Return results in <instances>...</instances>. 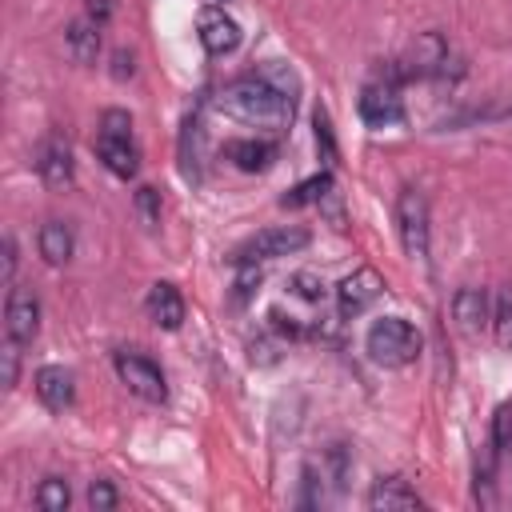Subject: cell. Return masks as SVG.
Returning a JSON list of instances; mask_svg holds the SVG:
<instances>
[{
    "instance_id": "cell-36",
    "label": "cell",
    "mask_w": 512,
    "mask_h": 512,
    "mask_svg": "<svg viewBox=\"0 0 512 512\" xmlns=\"http://www.w3.org/2000/svg\"><path fill=\"white\" fill-rule=\"evenodd\" d=\"M84 8H88L84 16H88V20H96V24H108V16L116 12V4H112V0H88Z\"/></svg>"
},
{
    "instance_id": "cell-26",
    "label": "cell",
    "mask_w": 512,
    "mask_h": 512,
    "mask_svg": "<svg viewBox=\"0 0 512 512\" xmlns=\"http://www.w3.org/2000/svg\"><path fill=\"white\" fill-rule=\"evenodd\" d=\"M20 348H24V344H16V340H8V336H4V344H0V384H4V392H12L16 380H20Z\"/></svg>"
},
{
    "instance_id": "cell-32",
    "label": "cell",
    "mask_w": 512,
    "mask_h": 512,
    "mask_svg": "<svg viewBox=\"0 0 512 512\" xmlns=\"http://www.w3.org/2000/svg\"><path fill=\"white\" fill-rule=\"evenodd\" d=\"M136 212H140L144 228H156L160 224V192L156 188H140L136 192Z\"/></svg>"
},
{
    "instance_id": "cell-10",
    "label": "cell",
    "mask_w": 512,
    "mask_h": 512,
    "mask_svg": "<svg viewBox=\"0 0 512 512\" xmlns=\"http://www.w3.org/2000/svg\"><path fill=\"white\" fill-rule=\"evenodd\" d=\"M196 36H200V44H204L208 56H232V52L240 48V40H244L240 24H236L224 8H216V4L200 8V16H196Z\"/></svg>"
},
{
    "instance_id": "cell-17",
    "label": "cell",
    "mask_w": 512,
    "mask_h": 512,
    "mask_svg": "<svg viewBox=\"0 0 512 512\" xmlns=\"http://www.w3.org/2000/svg\"><path fill=\"white\" fill-rule=\"evenodd\" d=\"M224 160H232L240 172H264L276 160V144L256 140V136H232L224 140Z\"/></svg>"
},
{
    "instance_id": "cell-1",
    "label": "cell",
    "mask_w": 512,
    "mask_h": 512,
    "mask_svg": "<svg viewBox=\"0 0 512 512\" xmlns=\"http://www.w3.org/2000/svg\"><path fill=\"white\" fill-rule=\"evenodd\" d=\"M212 104L228 120L248 124V128H264V132H284L292 124V112H296V96L280 92L276 84H268L256 72L232 80L228 88H220V96Z\"/></svg>"
},
{
    "instance_id": "cell-31",
    "label": "cell",
    "mask_w": 512,
    "mask_h": 512,
    "mask_svg": "<svg viewBox=\"0 0 512 512\" xmlns=\"http://www.w3.org/2000/svg\"><path fill=\"white\" fill-rule=\"evenodd\" d=\"M116 488H112V480H92L88 484V508L92 512H112L116 508Z\"/></svg>"
},
{
    "instance_id": "cell-8",
    "label": "cell",
    "mask_w": 512,
    "mask_h": 512,
    "mask_svg": "<svg viewBox=\"0 0 512 512\" xmlns=\"http://www.w3.org/2000/svg\"><path fill=\"white\" fill-rule=\"evenodd\" d=\"M404 80H420V76H448V64H452V52H448V40L440 32H420L404 60H396Z\"/></svg>"
},
{
    "instance_id": "cell-27",
    "label": "cell",
    "mask_w": 512,
    "mask_h": 512,
    "mask_svg": "<svg viewBox=\"0 0 512 512\" xmlns=\"http://www.w3.org/2000/svg\"><path fill=\"white\" fill-rule=\"evenodd\" d=\"M256 76H264L268 84H276V88H280V92H288V96H296V88H300L296 72H292V68H284L280 60H264V64L256 68Z\"/></svg>"
},
{
    "instance_id": "cell-9",
    "label": "cell",
    "mask_w": 512,
    "mask_h": 512,
    "mask_svg": "<svg viewBox=\"0 0 512 512\" xmlns=\"http://www.w3.org/2000/svg\"><path fill=\"white\" fill-rule=\"evenodd\" d=\"M360 120L368 124V128H392V124H400L404 120V104H400V84H392V80H372V84H364V92H360Z\"/></svg>"
},
{
    "instance_id": "cell-12",
    "label": "cell",
    "mask_w": 512,
    "mask_h": 512,
    "mask_svg": "<svg viewBox=\"0 0 512 512\" xmlns=\"http://www.w3.org/2000/svg\"><path fill=\"white\" fill-rule=\"evenodd\" d=\"M452 320L464 336H480L488 324H492V304H488V292L476 288V284H464L456 288L452 296Z\"/></svg>"
},
{
    "instance_id": "cell-19",
    "label": "cell",
    "mask_w": 512,
    "mask_h": 512,
    "mask_svg": "<svg viewBox=\"0 0 512 512\" xmlns=\"http://www.w3.org/2000/svg\"><path fill=\"white\" fill-rule=\"evenodd\" d=\"M36 244H40V256H44V264L60 268V264H68V260H72L76 236H72L68 220H44V224H40V236H36Z\"/></svg>"
},
{
    "instance_id": "cell-5",
    "label": "cell",
    "mask_w": 512,
    "mask_h": 512,
    "mask_svg": "<svg viewBox=\"0 0 512 512\" xmlns=\"http://www.w3.org/2000/svg\"><path fill=\"white\" fill-rule=\"evenodd\" d=\"M396 232L412 260H428V200L420 188H400L396 196Z\"/></svg>"
},
{
    "instance_id": "cell-25",
    "label": "cell",
    "mask_w": 512,
    "mask_h": 512,
    "mask_svg": "<svg viewBox=\"0 0 512 512\" xmlns=\"http://www.w3.org/2000/svg\"><path fill=\"white\" fill-rule=\"evenodd\" d=\"M260 288V268L256 264H236V284H232V308L248 304Z\"/></svg>"
},
{
    "instance_id": "cell-11",
    "label": "cell",
    "mask_w": 512,
    "mask_h": 512,
    "mask_svg": "<svg viewBox=\"0 0 512 512\" xmlns=\"http://www.w3.org/2000/svg\"><path fill=\"white\" fill-rule=\"evenodd\" d=\"M40 332V300L32 288H8L4 300V336L16 344H32Z\"/></svg>"
},
{
    "instance_id": "cell-14",
    "label": "cell",
    "mask_w": 512,
    "mask_h": 512,
    "mask_svg": "<svg viewBox=\"0 0 512 512\" xmlns=\"http://www.w3.org/2000/svg\"><path fill=\"white\" fill-rule=\"evenodd\" d=\"M36 172H40V180H44L48 188H68V184H72L76 168H72V148H68L64 136H48V140L40 144V152H36Z\"/></svg>"
},
{
    "instance_id": "cell-15",
    "label": "cell",
    "mask_w": 512,
    "mask_h": 512,
    "mask_svg": "<svg viewBox=\"0 0 512 512\" xmlns=\"http://www.w3.org/2000/svg\"><path fill=\"white\" fill-rule=\"evenodd\" d=\"M144 308H148V320H152L156 328H164V332H176V328L184 324V296H180V288L168 284V280H156V284L148 288Z\"/></svg>"
},
{
    "instance_id": "cell-4",
    "label": "cell",
    "mask_w": 512,
    "mask_h": 512,
    "mask_svg": "<svg viewBox=\"0 0 512 512\" xmlns=\"http://www.w3.org/2000/svg\"><path fill=\"white\" fill-rule=\"evenodd\" d=\"M112 368H116L120 384H124L132 396H140L144 404H164V400H168L164 372H160V364H156V360H148L144 352L120 348V352L112 356Z\"/></svg>"
},
{
    "instance_id": "cell-2",
    "label": "cell",
    "mask_w": 512,
    "mask_h": 512,
    "mask_svg": "<svg viewBox=\"0 0 512 512\" xmlns=\"http://www.w3.org/2000/svg\"><path fill=\"white\" fill-rule=\"evenodd\" d=\"M100 164L120 176V180H132L140 172V148H136V136H132V116L124 108H108L100 116V128H96V140H92Z\"/></svg>"
},
{
    "instance_id": "cell-21",
    "label": "cell",
    "mask_w": 512,
    "mask_h": 512,
    "mask_svg": "<svg viewBox=\"0 0 512 512\" xmlns=\"http://www.w3.org/2000/svg\"><path fill=\"white\" fill-rule=\"evenodd\" d=\"M496 456H500V452H496L492 440H488V448L476 456V484H472V488H476V504H496V492H492V488H496Z\"/></svg>"
},
{
    "instance_id": "cell-33",
    "label": "cell",
    "mask_w": 512,
    "mask_h": 512,
    "mask_svg": "<svg viewBox=\"0 0 512 512\" xmlns=\"http://www.w3.org/2000/svg\"><path fill=\"white\" fill-rule=\"evenodd\" d=\"M248 356H252V364H276L280 360V340L260 336V340L248 344Z\"/></svg>"
},
{
    "instance_id": "cell-13",
    "label": "cell",
    "mask_w": 512,
    "mask_h": 512,
    "mask_svg": "<svg viewBox=\"0 0 512 512\" xmlns=\"http://www.w3.org/2000/svg\"><path fill=\"white\" fill-rule=\"evenodd\" d=\"M32 388H36V396H40V404H44L48 412H64V408H72V400H76V380H72V372L60 368V364L36 368Z\"/></svg>"
},
{
    "instance_id": "cell-28",
    "label": "cell",
    "mask_w": 512,
    "mask_h": 512,
    "mask_svg": "<svg viewBox=\"0 0 512 512\" xmlns=\"http://www.w3.org/2000/svg\"><path fill=\"white\" fill-rule=\"evenodd\" d=\"M288 288H292V296H300L308 304H320L324 300V280L316 272H292L288 276Z\"/></svg>"
},
{
    "instance_id": "cell-23",
    "label": "cell",
    "mask_w": 512,
    "mask_h": 512,
    "mask_svg": "<svg viewBox=\"0 0 512 512\" xmlns=\"http://www.w3.org/2000/svg\"><path fill=\"white\" fill-rule=\"evenodd\" d=\"M72 504V488L64 476H44L36 488V508L40 512H64Z\"/></svg>"
},
{
    "instance_id": "cell-6",
    "label": "cell",
    "mask_w": 512,
    "mask_h": 512,
    "mask_svg": "<svg viewBox=\"0 0 512 512\" xmlns=\"http://www.w3.org/2000/svg\"><path fill=\"white\" fill-rule=\"evenodd\" d=\"M312 244V232L308 228H300V224H284V228H264V232H256L232 260L236 264H260V260H276V256H292V252H300V248H308Z\"/></svg>"
},
{
    "instance_id": "cell-30",
    "label": "cell",
    "mask_w": 512,
    "mask_h": 512,
    "mask_svg": "<svg viewBox=\"0 0 512 512\" xmlns=\"http://www.w3.org/2000/svg\"><path fill=\"white\" fill-rule=\"evenodd\" d=\"M312 124H316V148H320V160H336V136H332V120H328V112L324 108H316L312 112Z\"/></svg>"
},
{
    "instance_id": "cell-24",
    "label": "cell",
    "mask_w": 512,
    "mask_h": 512,
    "mask_svg": "<svg viewBox=\"0 0 512 512\" xmlns=\"http://www.w3.org/2000/svg\"><path fill=\"white\" fill-rule=\"evenodd\" d=\"M492 332H496V344L512 352V288H500V296H496V308H492Z\"/></svg>"
},
{
    "instance_id": "cell-7",
    "label": "cell",
    "mask_w": 512,
    "mask_h": 512,
    "mask_svg": "<svg viewBox=\"0 0 512 512\" xmlns=\"http://www.w3.org/2000/svg\"><path fill=\"white\" fill-rule=\"evenodd\" d=\"M380 292H384V276L376 272V268H356V272H348L340 284H336V316L340 320H356V316H364L376 300H380Z\"/></svg>"
},
{
    "instance_id": "cell-35",
    "label": "cell",
    "mask_w": 512,
    "mask_h": 512,
    "mask_svg": "<svg viewBox=\"0 0 512 512\" xmlns=\"http://www.w3.org/2000/svg\"><path fill=\"white\" fill-rule=\"evenodd\" d=\"M12 276H16V240L4 236V268H0V284L12 288Z\"/></svg>"
},
{
    "instance_id": "cell-18",
    "label": "cell",
    "mask_w": 512,
    "mask_h": 512,
    "mask_svg": "<svg viewBox=\"0 0 512 512\" xmlns=\"http://www.w3.org/2000/svg\"><path fill=\"white\" fill-rule=\"evenodd\" d=\"M64 52H68L72 64H92L100 56V24L88 20V16L72 20L64 28Z\"/></svg>"
},
{
    "instance_id": "cell-20",
    "label": "cell",
    "mask_w": 512,
    "mask_h": 512,
    "mask_svg": "<svg viewBox=\"0 0 512 512\" xmlns=\"http://www.w3.org/2000/svg\"><path fill=\"white\" fill-rule=\"evenodd\" d=\"M324 196H332V172H328V168H324V172H316V176H308V180H300L292 192H284V196H280V208L320 204Z\"/></svg>"
},
{
    "instance_id": "cell-34",
    "label": "cell",
    "mask_w": 512,
    "mask_h": 512,
    "mask_svg": "<svg viewBox=\"0 0 512 512\" xmlns=\"http://www.w3.org/2000/svg\"><path fill=\"white\" fill-rule=\"evenodd\" d=\"M132 72H136V64H132V52L116 48V52H112V80H128Z\"/></svg>"
},
{
    "instance_id": "cell-22",
    "label": "cell",
    "mask_w": 512,
    "mask_h": 512,
    "mask_svg": "<svg viewBox=\"0 0 512 512\" xmlns=\"http://www.w3.org/2000/svg\"><path fill=\"white\" fill-rule=\"evenodd\" d=\"M316 468H320V476H324V480H332V488H336V492H344V484H348V468H352L348 448H344V444H328Z\"/></svg>"
},
{
    "instance_id": "cell-3",
    "label": "cell",
    "mask_w": 512,
    "mask_h": 512,
    "mask_svg": "<svg viewBox=\"0 0 512 512\" xmlns=\"http://www.w3.org/2000/svg\"><path fill=\"white\" fill-rule=\"evenodd\" d=\"M364 348L380 368H408L420 356V332L404 316H380L368 328Z\"/></svg>"
},
{
    "instance_id": "cell-16",
    "label": "cell",
    "mask_w": 512,
    "mask_h": 512,
    "mask_svg": "<svg viewBox=\"0 0 512 512\" xmlns=\"http://www.w3.org/2000/svg\"><path fill=\"white\" fill-rule=\"evenodd\" d=\"M368 508L372 512H396V508H424V500L404 476H380L368 492Z\"/></svg>"
},
{
    "instance_id": "cell-29",
    "label": "cell",
    "mask_w": 512,
    "mask_h": 512,
    "mask_svg": "<svg viewBox=\"0 0 512 512\" xmlns=\"http://www.w3.org/2000/svg\"><path fill=\"white\" fill-rule=\"evenodd\" d=\"M488 440L496 444L500 456L512 452V404H500V408H496V416H492V436H488Z\"/></svg>"
}]
</instances>
